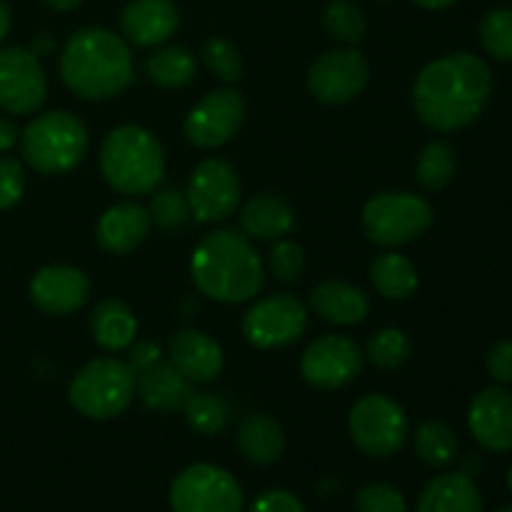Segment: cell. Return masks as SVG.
I'll return each mask as SVG.
<instances>
[{"instance_id": "6da1fadb", "label": "cell", "mask_w": 512, "mask_h": 512, "mask_svg": "<svg viewBox=\"0 0 512 512\" xmlns=\"http://www.w3.org/2000/svg\"><path fill=\"white\" fill-rule=\"evenodd\" d=\"M493 90L488 63L473 53H450L420 70L413 85L418 118L438 133L465 128L483 113Z\"/></svg>"}, {"instance_id": "7a4b0ae2", "label": "cell", "mask_w": 512, "mask_h": 512, "mask_svg": "<svg viewBox=\"0 0 512 512\" xmlns=\"http://www.w3.org/2000/svg\"><path fill=\"white\" fill-rule=\"evenodd\" d=\"M195 288L218 303H245L255 298L265 283V265L250 238L235 230H215L205 235L190 258Z\"/></svg>"}, {"instance_id": "3957f363", "label": "cell", "mask_w": 512, "mask_h": 512, "mask_svg": "<svg viewBox=\"0 0 512 512\" xmlns=\"http://www.w3.org/2000/svg\"><path fill=\"white\" fill-rule=\"evenodd\" d=\"M60 75L78 98L108 100L133 80V55L113 30L83 28L65 43Z\"/></svg>"}, {"instance_id": "277c9868", "label": "cell", "mask_w": 512, "mask_h": 512, "mask_svg": "<svg viewBox=\"0 0 512 512\" xmlns=\"http://www.w3.org/2000/svg\"><path fill=\"white\" fill-rule=\"evenodd\" d=\"M100 170L113 190L123 195H148L165 173L158 138L138 125H120L100 148Z\"/></svg>"}, {"instance_id": "5b68a950", "label": "cell", "mask_w": 512, "mask_h": 512, "mask_svg": "<svg viewBox=\"0 0 512 512\" xmlns=\"http://www.w3.org/2000/svg\"><path fill=\"white\" fill-rule=\"evenodd\" d=\"M88 130L68 110L38 115L20 135L25 163L43 175L70 173L88 153Z\"/></svg>"}, {"instance_id": "8992f818", "label": "cell", "mask_w": 512, "mask_h": 512, "mask_svg": "<svg viewBox=\"0 0 512 512\" xmlns=\"http://www.w3.org/2000/svg\"><path fill=\"white\" fill-rule=\"evenodd\" d=\"M135 395V373L125 360H90L73 378L68 400L80 415L93 420H110L125 413Z\"/></svg>"}, {"instance_id": "52a82bcc", "label": "cell", "mask_w": 512, "mask_h": 512, "mask_svg": "<svg viewBox=\"0 0 512 512\" xmlns=\"http://www.w3.org/2000/svg\"><path fill=\"white\" fill-rule=\"evenodd\" d=\"M433 225V208L413 193H380L363 208V228L370 243L398 248L418 240Z\"/></svg>"}, {"instance_id": "ba28073f", "label": "cell", "mask_w": 512, "mask_h": 512, "mask_svg": "<svg viewBox=\"0 0 512 512\" xmlns=\"http://www.w3.org/2000/svg\"><path fill=\"white\" fill-rule=\"evenodd\" d=\"M350 438L373 458H390L408 443L410 423L405 410L388 395H365L353 405L348 418Z\"/></svg>"}, {"instance_id": "9c48e42d", "label": "cell", "mask_w": 512, "mask_h": 512, "mask_svg": "<svg viewBox=\"0 0 512 512\" xmlns=\"http://www.w3.org/2000/svg\"><path fill=\"white\" fill-rule=\"evenodd\" d=\"M245 495L238 480L223 468L195 463L170 485L173 512H243Z\"/></svg>"}, {"instance_id": "30bf717a", "label": "cell", "mask_w": 512, "mask_h": 512, "mask_svg": "<svg viewBox=\"0 0 512 512\" xmlns=\"http://www.w3.org/2000/svg\"><path fill=\"white\" fill-rule=\"evenodd\" d=\"M308 328V310L295 295L275 293L260 298L243 318V335L260 350L285 348Z\"/></svg>"}, {"instance_id": "8fae6325", "label": "cell", "mask_w": 512, "mask_h": 512, "mask_svg": "<svg viewBox=\"0 0 512 512\" xmlns=\"http://www.w3.org/2000/svg\"><path fill=\"white\" fill-rule=\"evenodd\" d=\"M190 213L198 223H220L240 203V180L228 160L208 158L193 170L188 183Z\"/></svg>"}, {"instance_id": "7c38bea8", "label": "cell", "mask_w": 512, "mask_h": 512, "mask_svg": "<svg viewBox=\"0 0 512 512\" xmlns=\"http://www.w3.org/2000/svg\"><path fill=\"white\" fill-rule=\"evenodd\" d=\"M48 80L33 50H0V108L13 115H30L45 103Z\"/></svg>"}, {"instance_id": "4fadbf2b", "label": "cell", "mask_w": 512, "mask_h": 512, "mask_svg": "<svg viewBox=\"0 0 512 512\" xmlns=\"http://www.w3.org/2000/svg\"><path fill=\"white\" fill-rule=\"evenodd\" d=\"M370 78L368 60L353 48L320 55L308 73V88L325 105H343L358 98Z\"/></svg>"}, {"instance_id": "5bb4252c", "label": "cell", "mask_w": 512, "mask_h": 512, "mask_svg": "<svg viewBox=\"0 0 512 512\" xmlns=\"http://www.w3.org/2000/svg\"><path fill=\"white\" fill-rule=\"evenodd\" d=\"M363 368V353L345 335H323L308 345L300 360L305 383L318 390H338L353 383Z\"/></svg>"}, {"instance_id": "9a60e30c", "label": "cell", "mask_w": 512, "mask_h": 512, "mask_svg": "<svg viewBox=\"0 0 512 512\" xmlns=\"http://www.w3.org/2000/svg\"><path fill=\"white\" fill-rule=\"evenodd\" d=\"M245 120V103L238 90H213L185 118V135L198 148H218L228 143Z\"/></svg>"}, {"instance_id": "2e32d148", "label": "cell", "mask_w": 512, "mask_h": 512, "mask_svg": "<svg viewBox=\"0 0 512 512\" xmlns=\"http://www.w3.org/2000/svg\"><path fill=\"white\" fill-rule=\"evenodd\" d=\"M90 298V280L70 265H48L30 280V300L45 315H70Z\"/></svg>"}, {"instance_id": "e0dca14e", "label": "cell", "mask_w": 512, "mask_h": 512, "mask_svg": "<svg viewBox=\"0 0 512 512\" xmlns=\"http://www.w3.org/2000/svg\"><path fill=\"white\" fill-rule=\"evenodd\" d=\"M470 433L490 453H510L512 450V393L493 385L480 390L470 403L468 413Z\"/></svg>"}, {"instance_id": "ac0fdd59", "label": "cell", "mask_w": 512, "mask_h": 512, "mask_svg": "<svg viewBox=\"0 0 512 512\" xmlns=\"http://www.w3.org/2000/svg\"><path fill=\"white\" fill-rule=\"evenodd\" d=\"M178 25L180 13L173 0H130L120 15L123 35L138 48L165 43Z\"/></svg>"}, {"instance_id": "d6986e66", "label": "cell", "mask_w": 512, "mask_h": 512, "mask_svg": "<svg viewBox=\"0 0 512 512\" xmlns=\"http://www.w3.org/2000/svg\"><path fill=\"white\" fill-rule=\"evenodd\" d=\"M170 365L190 383H210L223 370V350L205 333L193 328L178 330L168 343Z\"/></svg>"}, {"instance_id": "ffe728a7", "label": "cell", "mask_w": 512, "mask_h": 512, "mask_svg": "<svg viewBox=\"0 0 512 512\" xmlns=\"http://www.w3.org/2000/svg\"><path fill=\"white\" fill-rule=\"evenodd\" d=\"M153 228L150 210L138 203H118L98 220V243L105 253L125 255L138 248Z\"/></svg>"}, {"instance_id": "44dd1931", "label": "cell", "mask_w": 512, "mask_h": 512, "mask_svg": "<svg viewBox=\"0 0 512 512\" xmlns=\"http://www.w3.org/2000/svg\"><path fill=\"white\" fill-rule=\"evenodd\" d=\"M310 308L335 325H358L368 318L370 298L343 280H325L310 293Z\"/></svg>"}, {"instance_id": "7402d4cb", "label": "cell", "mask_w": 512, "mask_h": 512, "mask_svg": "<svg viewBox=\"0 0 512 512\" xmlns=\"http://www.w3.org/2000/svg\"><path fill=\"white\" fill-rule=\"evenodd\" d=\"M145 408L158 413H178L193 395V383L185 380L170 363H155L143 370L135 383Z\"/></svg>"}, {"instance_id": "603a6c76", "label": "cell", "mask_w": 512, "mask_h": 512, "mask_svg": "<svg viewBox=\"0 0 512 512\" xmlns=\"http://www.w3.org/2000/svg\"><path fill=\"white\" fill-rule=\"evenodd\" d=\"M418 512H483V498L470 475L445 473L425 485Z\"/></svg>"}, {"instance_id": "cb8c5ba5", "label": "cell", "mask_w": 512, "mask_h": 512, "mask_svg": "<svg viewBox=\"0 0 512 512\" xmlns=\"http://www.w3.org/2000/svg\"><path fill=\"white\" fill-rule=\"evenodd\" d=\"M295 225V210L280 195L263 193L250 198L240 210V228L248 238L278 240Z\"/></svg>"}, {"instance_id": "d4e9b609", "label": "cell", "mask_w": 512, "mask_h": 512, "mask_svg": "<svg viewBox=\"0 0 512 512\" xmlns=\"http://www.w3.org/2000/svg\"><path fill=\"white\" fill-rule=\"evenodd\" d=\"M235 443H238V450L248 463L258 465V468H268L283 455L285 435L270 415L253 413L238 425Z\"/></svg>"}, {"instance_id": "484cf974", "label": "cell", "mask_w": 512, "mask_h": 512, "mask_svg": "<svg viewBox=\"0 0 512 512\" xmlns=\"http://www.w3.org/2000/svg\"><path fill=\"white\" fill-rule=\"evenodd\" d=\"M90 328H93V338L100 348L118 353V350L133 345L135 333H138V320L123 300L105 298L95 305Z\"/></svg>"}, {"instance_id": "4316f807", "label": "cell", "mask_w": 512, "mask_h": 512, "mask_svg": "<svg viewBox=\"0 0 512 512\" xmlns=\"http://www.w3.org/2000/svg\"><path fill=\"white\" fill-rule=\"evenodd\" d=\"M375 290L388 300H405L418 288V268L405 255L380 253L370 265Z\"/></svg>"}, {"instance_id": "83f0119b", "label": "cell", "mask_w": 512, "mask_h": 512, "mask_svg": "<svg viewBox=\"0 0 512 512\" xmlns=\"http://www.w3.org/2000/svg\"><path fill=\"white\" fill-rule=\"evenodd\" d=\"M195 55L183 45H165L145 63V73L160 88H183L195 78Z\"/></svg>"}, {"instance_id": "f1b7e54d", "label": "cell", "mask_w": 512, "mask_h": 512, "mask_svg": "<svg viewBox=\"0 0 512 512\" xmlns=\"http://www.w3.org/2000/svg\"><path fill=\"white\" fill-rule=\"evenodd\" d=\"M415 453L430 468H445L458 453V438L450 425L428 420L415 430Z\"/></svg>"}, {"instance_id": "f546056e", "label": "cell", "mask_w": 512, "mask_h": 512, "mask_svg": "<svg viewBox=\"0 0 512 512\" xmlns=\"http://www.w3.org/2000/svg\"><path fill=\"white\" fill-rule=\"evenodd\" d=\"M418 180L428 190H443L455 175V150L445 140H430L418 158Z\"/></svg>"}, {"instance_id": "4dcf8cb0", "label": "cell", "mask_w": 512, "mask_h": 512, "mask_svg": "<svg viewBox=\"0 0 512 512\" xmlns=\"http://www.w3.org/2000/svg\"><path fill=\"white\" fill-rule=\"evenodd\" d=\"M323 25L330 38L345 45H358L368 30L363 10L353 0H330L328 8L323 10Z\"/></svg>"}, {"instance_id": "1f68e13d", "label": "cell", "mask_w": 512, "mask_h": 512, "mask_svg": "<svg viewBox=\"0 0 512 512\" xmlns=\"http://www.w3.org/2000/svg\"><path fill=\"white\" fill-rule=\"evenodd\" d=\"M190 428L200 435H215L228 425V405L210 393H193L183 408Z\"/></svg>"}, {"instance_id": "d6a6232c", "label": "cell", "mask_w": 512, "mask_h": 512, "mask_svg": "<svg viewBox=\"0 0 512 512\" xmlns=\"http://www.w3.org/2000/svg\"><path fill=\"white\" fill-rule=\"evenodd\" d=\"M150 218L165 233H180V230L188 225V220L193 218L190 213L188 195L183 190L165 188L150 198Z\"/></svg>"}, {"instance_id": "836d02e7", "label": "cell", "mask_w": 512, "mask_h": 512, "mask_svg": "<svg viewBox=\"0 0 512 512\" xmlns=\"http://www.w3.org/2000/svg\"><path fill=\"white\" fill-rule=\"evenodd\" d=\"M410 338L398 328H383L368 343V360L380 370H395L410 358Z\"/></svg>"}, {"instance_id": "e575fe53", "label": "cell", "mask_w": 512, "mask_h": 512, "mask_svg": "<svg viewBox=\"0 0 512 512\" xmlns=\"http://www.w3.org/2000/svg\"><path fill=\"white\" fill-rule=\"evenodd\" d=\"M480 43L495 60L512 63V10L495 8L480 23Z\"/></svg>"}, {"instance_id": "d590c367", "label": "cell", "mask_w": 512, "mask_h": 512, "mask_svg": "<svg viewBox=\"0 0 512 512\" xmlns=\"http://www.w3.org/2000/svg\"><path fill=\"white\" fill-rule=\"evenodd\" d=\"M200 55H203L210 73L218 75L223 83H235V80H240V75H243V58H240L238 48H235L230 40L225 38L205 40Z\"/></svg>"}, {"instance_id": "8d00e7d4", "label": "cell", "mask_w": 512, "mask_h": 512, "mask_svg": "<svg viewBox=\"0 0 512 512\" xmlns=\"http://www.w3.org/2000/svg\"><path fill=\"white\" fill-rule=\"evenodd\" d=\"M268 268L275 280L285 285H293L305 273V253L293 240H278L268 253Z\"/></svg>"}, {"instance_id": "74e56055", "label": "cell", "mask_w": 512, "mask_h": 512, "mask_svg": "<svg viewBox=\"0 0 512 512\" xmlns=\"http://www.w3.org/2000/svg\"><path fill=\"white\" fill-rule=\"evenodd\" d=\"M355 512H408V503L393 485L368 483L355 495Z\"/></svg>"}, {"instance_id": "f35d334b", "label": "cell", "mask_w": 512, "mask_h": 512, "mask_svg": "<svg viewBox=\"0 0 512 512\" xmlns=\"http://www.w3.org/2000/svg\"><path fill=\"white\" fill-rule=\"evenodd\" d=\"M25 170L20 160L0 158V210H8L23 198Z\"/></svg>"}, {"instance_id": "ab89813d", "label": "cell", "mask_w": 512, "mask_h": 512, "mask_svg": "<svg viewBox=\"0 0 512 512\" xmlns=\"http://www.w3.org/2000/svg\"><path fill=\"white\" fill-rule=\"evenodd\" d=\"M248 512H305V505L290 490H265L253 500Z\"/></svg>"}, {"instance_id": "60d3db41", "label": "cell", "mask_w": 512, "mask_h": 512, "mask_svg": "<svg viewBox=\"0 0 512 512\" xmlns=\"http://www.w3.org/2000/svg\"><path fill=\"white\" fill-rule=\"evenodd\" d=\"M488 373L490 378L498 380V383L508 385L512 383V340H500L493 348L488 350Z\"/></svg>"}, {"instance_id": "b9f144b4", "label": "cell", "mask_w": 512, "mask_h": 512, "mask_svg": "<svg viewBox=\"0 0 512 512\" xmlns=\"http://www.w3.org/2000/svg\"><path fill=\"white\" fill-rule=\"evenodd\" d=\"M160 363V348L150 340H138L130 345V355H128V365L133 368L135 375H140L143 370H148L150 365Z\"/></svg>"}, {"instance_id": "7bdbcfd3", "label": "cell", "mask_w": 512, "mask_h": 512, "mask_svg": "<svg viewBox=\"0 0 512 512\" xmlns=\"http://www.w3.org/2000/svg\"><path fill=\"white\" fill-rule=\"evenodd\" d=\"M18 138L20 135H18V128H15L13 120H8L0 115V153H5V150L13 148V145L18 143Z\"/></svg>"}, {"instance_id": "ee69618b", "label": "cell", "mask_w": 512, "mask_h": 512, "mask_svg": "<svg viewBox=\"0 0 512 512\" xmlns=\"http://www.w3.org/2000/svg\"><path fill=\"white\" fill-rule=\"evenodd\" d=\"M40 3L50 10H58V13H70V10L78 8L83 0H40Z\"/></svg>"}, {"instance_id": "f6af8a7d", "label": "cell", "mask_w": 512, "mask_h": 512, "mask_svg": "<svg viewBox=\"0 0 512 512\" xmlns=\"http://www.w3.org/2000/svg\"><path fill=\"white\" fill-rule=\"evenodd\" d=\"M53 38H50V35H38V38H35V43H33V53L35 55H43V53H48V50H53Z\"/></svg>"}, {"instance_id": "bcb514c9", "label": "cell", "mask_w": 512, "mask_h": 512, "mask_svg": "<svg viewBox=\"0 0 512 512\" xmlns=\"http://www.w3.org/2000/svg\"><path fill=\"white\" fill-rule=\"evenodd\" d=\"M10 33V8L0 0V40H5V35Z\"/></svg>"}, {"instance_id": "7dc6e473", "label": "cell", "mask_w": 512, "mask_h": 512, "mask_svg": "<svg viewBox=\"0 0 512 512\" xmlns=\"http://www.w3.org/2000/svg\"><path fill=\"white\" fill-rule=\"evenodd\" d=\"M413 3L420 5V8H425V10H443V8H450L455 0H413Z\"/></svg>"}, {"instance_id": "c3c4849f", "label": "cell", "mask_w": 512, "mask_h": 512, "mask_svg": "<svg viewBox=\"0 0 512 512\" xmlns=\"http://www.w3.org/2000/svg\"><path fill=\"white\" fill-rule=\"evenodd\" d=\"M508 490L512 493V468L508 470Z\"/></svg>"}, {"instance_id": "681fc988", "label": "cell", "mask_w": 512, "mask_h": 512, "mask_svg": "<svg viewBox=\"0 0 512 512\" xmlns=\"http://www.w3.org/2000/svg\"><path fill=\"white\" fill-rule=\"evenodd\" d=\"M495 512H512V505H503V508H498Z\"/></svg>"}]
</instances>
